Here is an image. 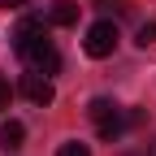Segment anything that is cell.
<instances>
[{
    "instance_id": "obj_9",
    "label": "cell",
    "mask_w": 156,
    "mask_h": 156,
    "mask_svg": "<svg viewBox=\"0 0 156 156\" xmlns=\"http://www.w3.org/2000/svg\"><path fill=\"white\" fill-rule=\"evenodd\" d=\"M13 104V87H9V78H0V108H9Z\"/></svg>"
},
{
    "instance_id": "obj_7",
    "label": "cell",
    "mask_w": 156,
    "mask_h": 156,
    "mask_svg": "<svg viewBox=\"0 0 156 156\" xmlns=\"http://www.w3.org/2000/svg\"><path fill=\"white\" fill-rule=\"evenodd\" d=\"M56 156H91V147H87V143H61Z\"/></svg>"
},
{
    "instance_id": "obj_1",
    "label": "cell",
    "mask_w": 156,
    "mask_h": 156,
    "mask_svg": "<svg viewBox=\"0 0 156 156\" xmlns=\"http://www.w3.org/2000/svg\"><path fill=\"white\" fill-rule=\"evenodd\" d=\"M13 52L22 56V65L35 69V74H56L61 69V52L52 48L44 22H35V17H26V22L13 30Z\"/></svg>"
},
{
    "instance_id": "obj_5",
    "label": "cell",
    "mask_w": 156,
    "mask_h": 156,
    "mask_svg": "<svg viewBox=\"0 0 156 156\" xmlns=\"http://www.w3.org/2000/svg\"><path fill=\"white\" fill-rule=\"evenodd\" d=\"M22 139H26V126H22V122H13V117H9V122H0V147H5V152L22 147Z\"/></svg>"
},
{
    "instance_id": "obj_8",
    "label": "cell",
    "mask_w": 156,
    "mask_h": 156,
    "mask_svg": "<svg viewBox=\"0 0 156 156\" xmlns=\"http://www.w3.org/2000/svg\"><path fill=\"white\" fill-rule=\"evenodd\" d=\"M139 44H143V48L156 44V22H143V26H139Z\"/></svg>"
},
{
    "instance_id": "obj_6",
    "label": "cell",
    "mask_w": 156,
    "mask_h": 156,
    "mask_svg": "<svg viewBox=\"0 0 156 156\" xmlns=\"http://www.w3.org/2000/svg\"><path fill=\"white\" fill-rule=\"evenodd\" d=\"M48 22L52 26H74L78 22V5H74V0H56V5L48 9Z\"/></svg>"
},
{
    "instance_id": "obj_10",
    "label": "cell",
    "mask_w": 156,
    "mask_h": 156,
    "mask_svg": "<svg viewBox=\"0 0 156 156\" xmlns=\"http://www.w3.org/2000/svg\"><path fill=\"white\" fill-rule=\"evenodd\" d=\"M0 5H5V9H22L26 0H0Z\"/></svg>"
},
{
    "instance_id": "obj_4",
    "label": "cell",
    "mask_w": 156,
    "mask_h": 156,
    "mask_svg": "<svg viewBox=\"0 0 156 156\" xmlns=\"http://www.w3.org/2000/svg\"><path fill=\"white\" fill-rule=\"evenodd\" d=\"M17 91H22L30 104H39V108H48V104L56 100V91H52V83H48V74H35V69H26V74H22Z\"/></svg>"
},
{
    "instance_id": "obj_3",
    "label": "cell",
    "mask_w": 156,
    "mask_h": 156,
    "mask_svg": "<svg viewBox=\"0 0 156 156\" xmlns=\"http://www.w3.org/2000/svg\"><path fill=\"white\" fill-rule=\"evenodd\" d=\"M117 22H95L91 30H87V39H83V48H87V56H95V61H104V56H113L117 52Z\"/></svg>"
},
{
    "instance_id": "obj_2",
    "label": "cell",
    "mask_w": 156,
    "mask_h": 156,
    "mask_svg": "<svg viewBox=\"0 0 156 156\" xmlns=\"http://www.w3.org/2000/svg\"><path fill=\"white\" fill-rule=\"evenodd\" d=\"M87 117L95 122V130H100V139H117L122 134V108H117L113 100H104V95H95V100L87 104Z\"/></svg>"
}]
</instances>
